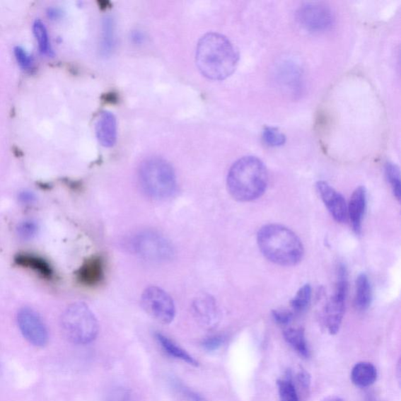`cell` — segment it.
<instances>
[{
    "mask_svg": "<svg viewBox=\"0 0 401 401\" xmlns=\"http://www.w3.org/2000/svg\"><path fill=\"white\" fill-rule=\"evenodd\" d=\"M239 54L236 47L226 36L209 33L198 42L196 63L204 76L213 80H223L236 70Z\"/></svg>",
    "mask_w": 401,
    "mask_h": 401,
    "instance_id": "obj_1",
    "label": "cell"
},
{
    "mask_svg": "<svg viewBox=\"0 0 401 401\" xmlns=\"http://www.w3.org/2000/svg\"><path fill=\"white\" fill-rule=\"evenodd\" d=\"M257 244L262 255L280 266H294L301 261L304 249L300 238L280 224H267L258 232Z\"/></svg>",
    "mask_w": 401,
    "mask_h": 401,
    "instance_id": "obj_2",
    "label": "cell"
},
{
    "mask_svg": "<svg viewBox=\"0 0 401 401\" xmlns=\"http://www.w3.org/2000/svg\"><path fill=\"white\" fill-rule=\"evenodd\" d=\"M227 184L235 199L239 202L256 200L265 194L267 187V168L257 157L240 158L231 167Z\"/></svg>",
    "mask_w": 401,
    "mask_h": 401,
    "instance_id": "obj_3",
    "label": "cell"
},
{
    "mask_svg": "<svg viewBox=\"0 0 401 401\" xmlns=\"http://www.w3.org/2000/svg\"><path fill=\"white\" fill-rule=\"evenodd\" d=\"M139 180L144 192L155 199H169L177 191L173 168L163 158L145 160L140 167Z\"/></svg>",
    "mask_w": 401,
    "mask_h": 401,
    "instance_id": "obj_4",
    "label": "cell"
},
{
    "mask_svg": "<svg viewBox=\"0 0 401 401\" xmlns=\"http://www.w3.org/2000/svg\"><path fill=\"white\" fill-rule=\"evenodd\" d=\"M62 326L67 339L77 345H86L97 339L99 323L88 306L76 303L65 310Z\"/></svg>",
    "mask_w": 401,
    "mask_h": 401,
    "instance_id": "obj_5",
    "label": "cell"
},
{
    "mask_svg": "<svg viewBox=\"0 0 401 401\" xmlns=\"http://www.w3.org/2000/svg\"><path fill=\"white\" fill-rule=\"evenodd\" d=\"M134 252L141 258L152 262H165L173 256V246L163 236L155 231H144L133 240Z\"/></svg>",
    "mask_w": 401,
    "mask_h": 401,
    "instance_id": "obj_6",
    "label": "cell"
},
{
    "mask_svg": "<svg viewBox=\"0 0 401 401\" xmlns=\"http://www.w3.org/2000/svg\"><path fill=\"white\" fill-rule=\"evenodd\" d=\"M141 304L149 315L163 324H170L176 315V308L170 296L156 286L144 290Z\"/></svg>",
    "mask_w": 401,
    "mask_h": 401,
    "instance_id": "obj_7",
    "label": "cell"
},
{
    "mask_svg": "<svg viewBox=\"0 0 401 401\" xmlns=\"http://www.w3.org/2000/svg\"><path fill=\"white\" fill-rule=\"evenodd\" d=\"M297 20L303 28L310 32H324L334 23L333 13L329 6L322 4L310 3L297 11Z\"/></svg>",
    "mask_w": 401,
    "mask_h": 401,
    "instance_id": "obj_8",
    "label": "cell"
},
{
    "mask_svg": "<svg viewBox=\"0 0 401 401\" xmlns=\"http://www.w3.org/2000/svg\"><path fill=\"white\" fill-rule=\"evenodd\" d=\"M19 329L25 339L37 347H45L49 342V334L43 320L35 310L21 309L18 315Z\"/></svg>",
    "mask_w": 401,
    "mask_h": 401,
    "instance_id": "obj_9",
    "label": "cell"
},
{
    "mask_svg": "<svg viewBox=\"0 0 401 401\" xmlns=\"http://www.w3.org/2000/svg\"><path fill=\"white\" fill-rule=\"evenodd\" d=\"M317 191L335 221L344 223L347 221V204L344 196L325 181H318Z\"/></svg>",
    "mask_w": 401,
    "mask_h": 401,
    "instance_id": "obj_10",
    "label": "cell"
},
{
    "mask_svg": "<svg viewBox=\"0 0 401 401\" xmlns=\"http://www.w3.org/2000/svg\"><path fill=\"white\" fill-rule=\"evenodd\" d=\"M192 307L197 322L205 329H214L220 320V312L214 298L209 295H202L196 298Z\"/></svg>",
    "mask_w": 401,
    "mask_h": 401,
    "instance_id": "obj_11",
    "label": "cell"
},
{
    "mask_svg": "<svg viewBox=\"0 0 401 401\" xmlns=\"http://www.w3.org/2000/svg\"><path fill=\"white\" fill-rule=\"evenodd\" d=\"M347 296V291L335 290L334 296L326 305L325 323L331 335L337 334L339 331L344 316Z\"/></svg>",
    "mask_w": 401,
    "mask_h": 401,
    "instance_id": "obj_12",
    "label": "cell"
},
{
    "mask_svg": "<svg viewBox=\"0 0 401 401\" xmlns=\"http://www.w3.org/2000/svg\"><path fill=\"white\" fill-rule=\"evenodd\" d=\"M77 280L85 286H98L105 278V261L100 256L87 259L76 273Z\"/></svg>",
    "mask_w": 401,
    "mask_h": 401,
    "instance_id": "obj_13",
    "label": "cell"
},
{
    "mask_svg": "<svg viewBox=\"0 0 401 401\" xmlns=\"http://www.w3.org/2000/svg\"><path fill=\"white\" fill-rule=\"evenodd\" d=\"M367 206L366 189L361 186L354 192L349 205H347V216L352 225L353 230L359 235L361 231L362 221Z\"/></svg>",
    "mask_w": 401,
    "mask_h": 401,
    "instance_id": "obj_14",
    "label": "cell"
},
{
    "mask_svg": "<svg viewBox=\"0 0 401 401\" xmlns=\"http://www.w3.org/2000/svg\"><path fill=\"white\" fill-rule=\"evenodd\" d=\"M97 137L102 146L112 148L117 140V122L109 112H100L96 123Z\"/></svg>",
    "mask_w": 401,
    "mask_h": 401,
    "instance_id": "obj_15",
    "label": "cell"
},
{
    "mask_svg": "<svg viewBox=\"0 0 401 401\" xmlns=\"http://www.w3.org/2000/svg\"><path fill=\"white\" fill-rule=\"evenodd\" d=\"M156 339L158 344L168 355L173 357V359L186 362L190 364V366L199 367V363L198 361L194 359V357L185 351L183 348H181L179 345L175 344L170 338L165 337V335L157 332L156 334Z\"/></svg>",
    "mask_w": 401,
    "mask_h": 401,
    "instance_id": "obj_16",
    "label": "cell"
},
{
    "mask_svg": "<svg viewBox=\"0 0 401 401\" xmlns=\"http://www.w3.org/2000/svg\"><path fill=\"white\" fill-rule=\"evenodd\" d=\"M377 379V370L369 362L357 363L352 369L351 380L359 388H368Z\"/></svg>",
    "mask_w": 401,
    "mask_h": 401,
    "instance_id": "obj_17",
    "label": "cell"
},
{
    "mask_svg": "<svg viewBox=\"0 0 401 401\" xmlns=\"http://www.w3.org/2000/svg\"><path fill=\"white\" fill-rule=\"evenodd\" d=\"M373 293L368 277L366 274H361L356 279V295L354 305L357 310H366L371 303Z\"/></svg>",
    "mask_w": 401,
    "mask_h": 401,
    "instance_id": "obj_18",
    "label": "cell"
},
{
    "mask_svg": "<svg viewBox=\"0 0 401 401\" xmlns=\"http://www.w3.org/2000/svg\"><path fill=\"white\" fill-rule=\"evenodd\" d=\"M16 261L20 266L33 269V271L38 272L45 278L50 279L52 277V269L47 262L38 257L30 254L18 255Z\"/></svg>",
    "mask_w": 401,
    "mask_h": 401,
    "instance_id": "obj_19",
    "label": "cell"
},
{
    "mask_svg": "<svg viewBox=\"0 0 401 401\" xmlns=\"http://www.w3.org/2000/svg\"><path fill=\"white\" fill-rule=\"evenodd\" d=\"M284 338L297 353L306 359L310 356L308 346L302 329H288L284 332Z\"/></svg>",
    "mask_w": 401,
    "mask_h": 401,
    "instance_id": "obj_20",
    "label": "cell"
},
{
    "mask_svg": "<svg viewBox=\"0 0 401 401\" xmlns=\"http://www.w3.org/2000/svg\"><path fill=\"white\" fill-rule=\"evenodd\" d=\"M115 46V25L113 18L107 16L102 25L101 50L104 54H111Z\"/></svg>",
    "mask_w": 401,
    "mask_h": 401,
    "instance_id": "obj_21",
    "label": "cell"
},
{
    "mask_svg": "<svg viewBox=\"0 0 401 401\" xmlns=\"http://www.w3.org/2000/svg\"><path fill=\"white\" fill-rule=\"evenodd\" d=\"M312 296V289L309 284L304 286L297 291L293 301H291V307L296 313H301L308 309Z\"/></svg>",
    "mask_w": 401,
    "mask_h": 401,
    "instance_id": "obj_22",
    "label": "cell"
},
{
    "mask_svg": "<svg viewBox=\"0 0 401 401\" xmlns=\"http://www.w3.org/2000/svg\"><path fill=\"white\" fill-rule=\"evenodd\" d=\"M33 33L37 40L40 52L42 54H50L51 50L47 28L42 21L36 20L33 24Z\"/></svg>",
    "mask_w": 401,
    "mask_h": 401,
    "instance_id": "obj_23",
    "label": "cell"
},
{
    "mask_svg": "<svg viewBox=\"0 0 401 401\" xmlns=\"http://www.w3.org/2000/svg\"><path fill=\"white\" fill-rule=\"evenodd\" d=\"M385 173L386 179L392 188L393 194L400 202L401 199V183L400 173L397 165L392 163H388L385 166Z\"/></svg>",
    "mask_w": 401,
    "mask_h": 401,
    "instance_id": "obj_24",
    "label": "cell"
},
{
    "mask_svg": "<svg viewBox=\"0 0 401 401\" xmlns=\"http://www.w3.org/2000/svg\"><path fill=\"white\" fill-rule=\"evenodd\" d=\"M171 384L178 395L186 401H208L200 393L195 392L178 378H173Z\"/></svg>",
    "mask_w": 401,
    "mask_h": 401,
    "instance_id": "obj_25",
    "label": "cell"
},
{
    "mask_svg": "<svg viewBox=\"0 0 401 401\" xmlns=\"http://www.w3.org/2000/svg\"><path fill=\"white\" fill-rule=\"evenodd\" d=\"M262 136L265 142L271 147H280L286 142V136L274 127H266Z\"/></svg>",
    "mask_w": 401,
    "mask_h": 401,
    "instance_id": "obj_26",
    "label": "cell"
},
{
    "mask_svg": "<svg viewBox=\"0 0 401 401\" xmlns=\"http://www.w3.org/2000/svg\"><path fill=\"white\" fill-rule=\"evenodd\" d=\"M281 401H298L295 385L289 379L278 381Z\"/></svg>",
    "mask_w": 401,
    "mask_h": 401,
    "instance_id": "obj_27",
    "label": "cell"
},
{
    "mask_svg": "<svg viewBox=\"0 0 401 401\" xmlns=\"http://www.w3.org/2000/svg\"><path fill=\"white\" fill-rule=\"evenodd\" d=\"M106 401H134L133 393L123 388H116L109 392Z\"/></svg>",
    "mask_w": 401,
    "mask_h": 401,
    "instance_id": "obj_28",
    "label": "cell"
},
{
    "mask_svg": "<svg viewBox=\"0 0 401 401\" xmlns=\"http://www.w3.org/2000/svg\"><path fill=\"white\" fill-rule=\"evenodd\" d=\"M14 55L20 66L25 70L33 66V57L28 54V51L21 47L14 48Z\"/></svg>",
    "mask_w": 401,
    "mask_h": 401,
    "instance_id": "obj_29",
    "label": "cell"
},
{
    "mask_svg": "<svg viewBox=\"0 0 401 401\" xmlns=\"http://www.w3.org/2000/svg\"><path fill=\"white\" fill-rule=\"evenodd\" d=\"M37 225L33 221H25L19 225L18 231L21 238L28 240L33 238L37 232Z\"/></svg>",
    "mask_w": 401,
    "mask_h": 401,
    "instance_id": "obj_30",
    "label": "cell"
},
{
    "mask_svg": "<svg viewBox=\"0 0 401 401\" xmlns=\"http://www.w3.org/2000/svg\"><path fill=\"white\" fill-rule=\"evenodd\" d=\"M224 340L223 335H216L204 339L202 346L206 351L212 352L220 349L223 346Z\"/></svg>",
    "mask_w": 401,
    "mask_h": 401,
    "instance_id": "obj_31",
    "label": "cell"
},
{
    "mask_svg": "<svg viewBox=\"0 0 401 401\" xmlns=\"http://www.w3.org/2000/svg\"><path fill=\"white\" fill-rule=\"evenodd\" d=\"M272 316L277 323L286 325L293 320L294 313L287 310H273Z\"/></svg>",
    "mask_w": 401,
    "mask_h": 401,
    "instance_id": "obj_32",
    "label": "cell"
},
{
    "mask_svg": "<svg viewBox=\"0 0 401 401\" xmlns=\"http://www.w3.org/2000/svg\"><path fill=\"white\" fill-rule=\"evenodd\" d=\"M298 382L301 383V385L304 388H308L310 384V375L305 370L302 369L298 371L297 375Z\"/></svg>",
    "mask_w": 401,
    "mask_h": 401,
    "instance_id": "obj_33",
    "label": "cell"
},
{
    "mask_svg": "<svg viewBox=\"0 0 401 401\" xmlns=\"http://www.w3.org/2000/svg\"><path fill=\"white\" fill-rule=\"evenodd\" d=\"M20 199L25 203L33 202L35 200V197L32 193L25 192L21 194Z\"/></svg>",
    "mask_w": 401,
    "mask_h": 401,
    "instance_id": "obj_34",
    "label": "cell"
},
{
    "mask_svg": "<svg viewBox=\"0 0 401 401\" xmlns=\"http://www.w3.org/2000/svg\"><path fill=\"white\" fill-rule=\"evenodd\" d=\"M323 401H345L344 399L340 398L339 397H327Z\"/></svg>",
    "mask_w": 401,
    "mask_h": 401,
    "instance_id": "obj_35",
    "label": "cell"
}]
</instances>
